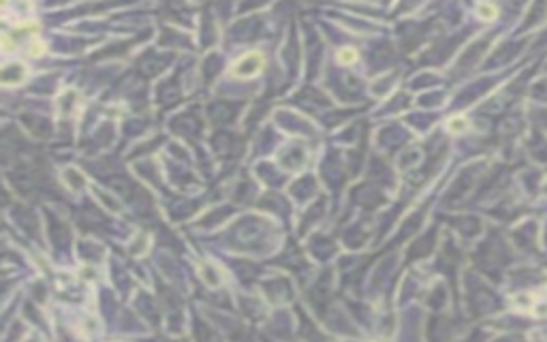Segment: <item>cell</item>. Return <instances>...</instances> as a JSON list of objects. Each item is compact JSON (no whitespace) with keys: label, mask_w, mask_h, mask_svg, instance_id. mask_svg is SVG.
Masks as SVG:
<instances>
[{"label":"cell","mask_w":547,"mask_h":342,"mask_svg":"<svg viewBox=\"0 0 547 342\" xmlns=\"http://www.w3.org/2000/svg\"><path fill=\"white\" fill-rule=\"evenodd\" d=\"M477 13L481 15V19H494L498 15V9L494 7V4H479V7H477Z\"/></svg>","instance_id":"3"},{"label":"cell","mask_w":547,"mask_h":342,"mask_svg":"<svg viewBox=\"0 0 547 342\" xmlns=\"http://www.w3.org/2000/svg\"><path fill=\"white\" fill-rule=\"evenodd\" d=\"M43 50H45V45H43L41 41H34V43H30V47H28V53H30V56H41V53H43Z\"/></svg>","instance_id":"5"},{"label":"cell","mask_w":547,"mask_h":342,"mask_svg":"<svg viewBox=\"0 0 547 342\" xmlns=\"http://www.w3.org/2000/svg\"><path fill=\"white\" fill-rule=\"evenodd\" d=\"M261 68H263V56H261V53H256V51H250V53L242 56L238 62L233 64V75H235V77H242V79L255 77Z\"/></svg>","instance_id":"1"},{"label":"cell","mask_w":547,"mask_h":342,"mask_svg":"<svg viewBox=\"0 0 547 342\" xmlns=\"http://www.w3.org/2000/svg\"><path fill=\"white\" fill-rule=\"evenodd\" d=\"M447 128H449L451 133H462V131H466V128H468V120H466V118H462V116H455V118H451V120H449Z\"/></svg>","instance_id":"2"},{"label":"cell","mask_w":547,"mask_h":342,"mask_svg":"<svg viewBox=\"0 0 547 342\" xmlns=\"http://www.w3.org/2000/svg\"><path fill=\"white\" fill-rule=\"evenodd\" d=\"M338 60L344 62V64H351V62L357 60V53H355V50H351V47H348V50H342L340 53H338Z\"/></svg>","instance_id":"4"}]
</instances>
